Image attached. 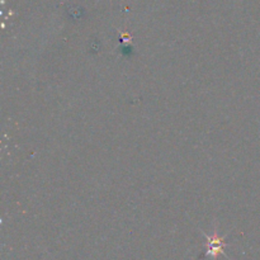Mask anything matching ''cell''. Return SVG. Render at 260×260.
Wrapping results in <instances>:
<instances>
[{
    "instance_id": "cell-1",
    "label": "cell",
    "mask_w": 260,
    "mask_h": 260,
    "mask_svg": "<svg viewBox=\"0 0 260 260\" xmlns=\"http://www.w3.org/2000/svg\"><path fill=\"white\" fill-rule=\"evenodd\" d=\"M208 240V249L205 255H211L213 259H217L218 255L223 254V246L226 245L225 240L218 238L217 234H213L212 236L205 235Z\"/></svg>"
}]
</instances>
